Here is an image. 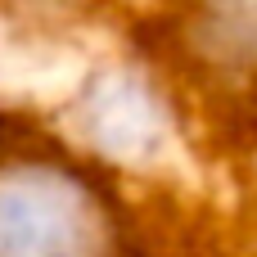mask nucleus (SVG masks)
<instances>
[{"label":"nucleus","instance_id":"1","mask_svg":"<svg viewBox=\"0 0 257 257\" xmlns=\"http://www.w3.org/2000/svg\"><path fill=\"white\" fill-rule=\"evenodd\" d=\"M95 212L54 167H0V257H90Z\"/></svg>","mask_w":257,"mask_h":257}]
</instances>
